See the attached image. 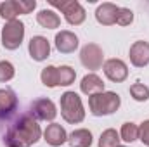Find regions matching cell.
Segmentation results:
<instances>
[{
	"label": "cell",
	"mask_w": 149,
	"mask_h": 147,
	"mask_svg": "<svg viewBox=\"0 0 149 147\" xmlns=\"http://www.w3.org/2000/svg\"><path fill=\"white\" fill-rule=\"evenodd\" d=\"M16 74L14 69V64L9 62V61H0V83H5V81H10Z\"/></svg>",
	"instance_id": "obj_23"
},
{
	"label": "cell",
	"mask_w": 149,
	"mask_h": 147,
	"mask_svg": "<svg viewBox=\"0 0 149 147\" xmlns=\"http://www.w3.org/2000/svg\"><path fill=\"white\" fill-rule=\"evenodd\" d=\"M139 140L146 147H149V119L142 121L139 126Z\"/></svg>",
	"instance_id": "obj_25"
},
{
	"label": "cell",
	"mask_w": 149,
	"mask_h": 147,
	"mask_svg": "<svg viewBox=\"0 0 149 147\" xmlns=\"http://www.w3.org/2000/svg\"><path fill=\"white\" fill-rule=\"evenodd\" d=\"M49 3H50L52 7L59 9V10L64 14V19H66L71 26H80V24L85 21V17H87L85 9H83L81 3L76 2V0H61V2H57V0H49Z\"/></svg>",
	"instance_id": "obj_5"
},
{
	"label": "cell",
	"mask_w": 149,
	"mask_h": 147,
	"mask_svg": "<svg viewBox=\"0 0 149 147\" xmlns=\"http://www.w3.org/2000/svg\"><path fill=\"white\" fill-rule=\"evenodd\" d=\"M37 23L45 30H56L61 26V17L50 9H42L37 14Z\"/></svg>",
	"instance_id": "obj_16"
},
{
	"label": "cell",
	"mask_w": 149,
	"mask_h": 147,
	"mask_svg": "<svg viewBox=\"0 0 149 147\" xmlns=\"http://www.w3.org/2000/svg\"><path fill=\"white\" fill-rule=\"evenodd\" d=\"M40 80L45 87L49 88H54V87H59V73H57V68L56 66H47L42 69L40 73Z\"/></svg>",
	"instance_id": "obj_18"
},
{
	"label": "cell",
	"mask_w": 149,
	"mask_h": 147,
	"mask_svg": "<svg viewBox=\"0 0 149 147\" xmlns=\"http://www.w3.org/2000/svg\"><path fill=\"white\" fill-rule=\"evenodd\" d=\"M28 52H30V57L37 62H42L45 61L49 55H50V43L49 40L42 35H37V37H31L30 43H28Z\"/></svg>",
	"instance_id": "obj_10"
},
{
	"label": "cell",
	"mask_w": 149,
	"mask_h": 147,
	"mask_svg": "<svg viewBox=\"0 0 149 147\" xmlns=\"http://www.w3.org/2000/svg\"><path fill=\"white\" fill-rule=\"evenodd\" d=\"M80 62L90 71H97L104 64V52L97 43H87L80 50Z\"/></svg>",
	"instance_id": "obj_6"
},
{
	"label": "cell",
	"mask_w": 149,
	"mask_h": 147,
	"mask_svg": "<svg viewBox=\"0 0 149 147\" xmlns=\"http://www.w3.org/2000/svg\"><path fill=\"white\" fill-rule=\"evenodd\" d=\"M19 5L17 0H5L0 3V17L7 23V21H14L19 16Z\"/></svg>",
	"instance_id": "obj_17"
},
{
	"label": "cell",
	"mask_w": 149,
	"mask_h": 147,
	"mask_svg": "<svg viewBox=\"0 0 149 147\" xmlns=\"http://www.w3.org/2000/svg\"><path fill=\"white\" fill-rule=\"evenodd\" d=\"M54 43H56L57 52H61V54H73L78 49V37L70 30H61L54 38Z\"/></svg>",
	"instance_id": "obj_11"
},
{
	"label": "cell",
	"mask_w": 149,
	"mask_h": 147,
	"mask_svg": "<svg viewBox=\"0 0 149 147\" xmlns=\"http://www.w3.org/2000/svg\"><path fill=\"white\" fill-rule=\"evenodd\" d=\"M120 139L125 140V142H135L139 139V126L132 121L123 123L121 130H120Z\"/></svg>",
	"instance_id": "obj_20"
},
{
	"label": "cell",
	"mask_w": 149,
	"mask_h": 147,
	"mask_svg": "<svg viewBox=\"0 0 149 147\" xmlns=\"http://www.w3.org/2000/svg\"><path fill=\"white\" fill-rule=\"evenodd\" d=\"M118 147H127V146H118Z\"/></svg>",
	"instance_id": "obj_27"
},
{
	"label": "cell",
	"mask_w": 149,
	"mask_h": 147,
	"mask_svg": "<svg viewBox=\"0 0 149 147\" xmlns=\"http://www.w3.org/2000/svg\"><path fill=\"white\" fill-rule=\"evenodd\" d=\"M120 133L114 128H108L99 137V147H118L120 146Z\"/></svg>",
	"instance_id": "obj_19"
},
{
	"label": "cell",
	"mask_w": 149,
	"mask_h": 147,
	"mask_svg": "<svg viewBox=\"0 0 149 147\" xmlns=\"http://www.w3.org/2000/svg\"><path fill=\"white\" fill-rule=\"evenodd\" d=\"M42 137L40 125L30 114H23L16 118L3 135L5 147H31Z\"/></svg>",
	"instance_id": "obj_1"
},
{
	"label": "cell",
	"mask_w": 149,
	"mask_h": 147,
	"mask_svg": "<svg viewBox=\"0 0 149 147\" xmlns=\"http://www.w3.org/2000/svg\"><path fill=\"white\" fill-rule=\"evenodd\" d=\"M130 95L137 102H146L149 101V88L142 83H134L130 85Z\"/></svg>",
	"instance_id": "obj_22"
},
{
	"label": "cell",
	"mask_w": 149,
	"mask_h": 147,
	"mask_svg": "<svg viewBox=\"0 0 149 147\" xmlns=\"http://www.w3.org/2000/svg\"><path fill=\"white\" fill-rule=\"evenodd\" d=\"M57 73H59V87H70L71 83H74V78H76V71H74L71 66H61L57 68Z\"/></svg>",
	"instance_id": "obj_21"
},
{
	"label": "cell",
	"mask_w": 149,
	"mask_h": 147,
	"mask_svg": "<svg viewBox=\"0 0 149 147\" xmlns=\"http://www.w3.org/2000/svg\"><path fill=\"white\" fill-rule=\"evenodd\" d=\"M102 71L106 74V78L109 81L114 83H121L128 78V66L121 61V59H108L104 64H102Z\"/></svg>",
	"instance_id": "obj_8"
},
{
	"label": "cell",
	"mask_w": 149,
	"mask_h": 147,
	"mask_svg": "<svg viewBox=\"0 0 149 147\" xmlns=\"http://www.w3.org/2000/svg\"><path fill=\"white\" fill-rule=\"evenodd\" d=\"M17 5H19V12L21 14H30V12L35 10L37 2L35 0H17Z\"/></svg>",
	"instance_id": "obj_26"
},
{
	"label": "cell",
	"mask_w": 149,
	"mask_h": 147,
	"mask_svg": "<svg viewBox=\"0 0 149 147\" xmlns=\"http://www.w3.org/2000/svg\"><path fill=\"white\" fill-rule=\"evenodd\" d=\"M61 116L66 123L70 125H78L85 119V109H83V102H81V97L76 94V92H64L61 95Z\"/></svg>",
	"instance_id": "obj_2"
},
{
	"label": "cell",
	"mask_w": 149,
	"mask_h": 147,
	"mask_svg": "<svg viewBox=\"0 0 149 147\" xmlns=\"http://www.w3.org/2000/svg\"><path fill=\"white\" fill-rule=\"evenodd\" d=\"M43 140L52 147H61L64 142H68V133L59 123H50L43 132Z\"/></svg>",
	"instance_id": "obj_12"
},
{
	"label": "cell",
	"mask_w": 149,
	"mask_h": 147,
	"mask_svg": "<svg viewBox=\"0 0 149 147\" xmlns=\"http://www.w3.org/2000/svg\"><path fill=\"white\" fill-rule=\"evenodd\" d=\"M92 132L87 130V128H78L73 130L70 135H68V142L71 144V147H90L92 146Z\"/></svg>",
	"instance_id": "obj_15"
},
{
	"label": "cell",
	"mask_w": 149,
	"mask_h": 147,
	"mask_svg": "<svg viewBox=\"0 0 149 147\" xmlns=\"http://www.w3.org/2000/svg\"><path fill=\"white\" fill-rule=\"evenodd\" d=\"M28 114L37 121H54L57 116V109L50 99H37L31 102Z\"/></svg>",
	"instance_id": "obj_7"
},
{
	"label": "cell",
	"mask_w": 149,
	"mask_h": 147,
	"mask_svg": "<svg viewBox=\"0 0 149 147\" xmlns=\"http://www.w3.org/2000/svg\"><path fill=\"white\" fill-rule=\"evenodd\" d=\"M121 99L116 92H101L88 97V111L94 116H109L120 109Z\"/></svg>",
	"instance_id": "obj_3"
},
{
	"label": "cell",
	"mask_w": 149,
	"mask_h": 147,
	"mask_svg": "<svg viewBox=\"0 0 149 147\" xmlns=\"http://www.w3.org/2000/svg\"><path fill=\"white\" fill-rule=\"evenodd\" d=\"M24 23L19 19L7 21L2 28V45L7 50H16L21 47L24 40Z\"/></svg>",
	"instance_id": "obj_4"
},
{
	"label": "cell",
	"mask_w": 149,
	"mask_h": 147,
	"mask_svg": "<svg viewBox=\"0 0 149 147\" xmlns=\"http://www.w3.org/2000/svg\"><path fill=\"white\" fill-rule=\"evenodd\" d=\"M134 23V12L127 7H120L116 14V24L120 26H130Z\"/></svg>",
	"instance_id": "obj_24"
},
{
	"label": "cell",
	"mask_w": 149,
	"mask_h": 147,
	"mask_svg": "<svg viewBox=\"0 0 149 147\" xmlns=\"http://www.w3.org/2000/svg\"><path fill=\"white\" fill-rule=\"evenodd\" d=\"M118 5H114L111 2H104L97 7L95 10V19L99 24L102 26H111V24H116V14H118Z\"/></svg>",
	"instance_id": "obj_14"
},
{
	"label": "cell",
	"mask_w": 149,
	"mask_h": 147,
	"mask_svg": "<svg viewBox=\"0 0 149 147\" xmlns=\"http://www.w3.org/2000/svg\"><path fill=\"white\" fill-rule=\"evenodd\" d=\"M130 62L135 68H144L149 64V42L144 40H137L130 45V52H128Z\"/></svg>",
	"instance_id": "obj_9"
},
{
	"label": "cell",
	"mask_w": 149,
	"mask_h": 147,
	"mask_svg": "<svg viewBox=\"0 0 149 147\" xmlns=\"http://www.w3.org/2000/svg\"><path fill=\"white\" fill-rule=\"evenodd\" d=\"M80 90H81V94H85L88 97L95 95V94H101V92H104V81H102L101 76H97L95 73H88L81 78Z\"/></svg>",
	"instance_id": "obj_13"
}]
</instances>
